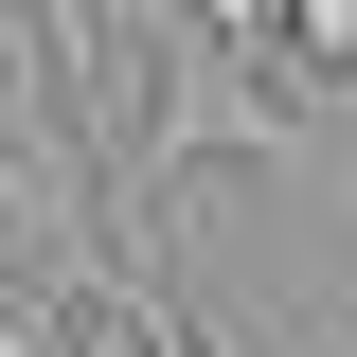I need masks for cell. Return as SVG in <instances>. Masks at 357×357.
<instances>
[{
	"mask_svg": "<svg viewBox=\"0 0 357 357\" xmlns=\"http://www.w3.org/2000/svg\"><path fill=\"white\" fill-rule=\"evenodd\" d=\"M107 340H126V357H215L197 321H178V286H126V321H107Z\"/></svg>",
	"mask_w": 357,
	"mask_h": 357,
	"instance_id": "2",
	"label": "cell"
},
{
	"mask_svg": "<svg viewBox=\"0 0 357 357\" xmlns=\"http://www.w3.org/2000/svg\"><path fill=\"white\" fill-rule=\"evenodd\" d=\"M286 89H357V0H304L286 18V54H268Z\"/></svg>",
	"mask_w": 357,
	"mask_h": 357,
	"instance_id": "1",
	"label": "cell"
},
{
	"mask_svg": "<svg viewBox=\"0 0 357 357\" xmlns=\"http://www.w3.org/2000/svg\"><path fill=\"white\" fill-rule=\"evenodd\" d=\"M197 18H215L232 54H286V18H304V0H197Z\"/></svg>",
	"mask_w": 357,
	"mask_h": 357,
	"instance_id": "3",
	"label": "cell"
}]
</instances>
